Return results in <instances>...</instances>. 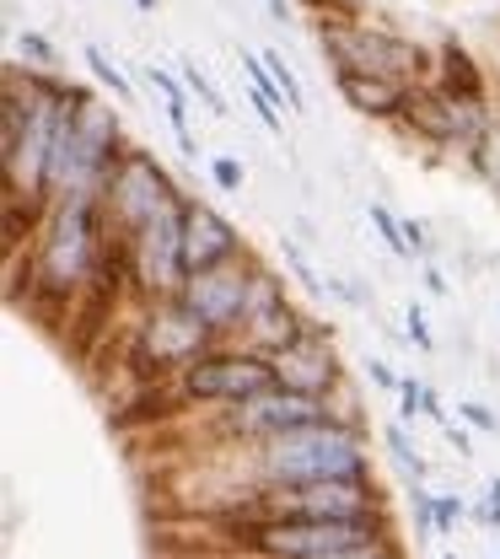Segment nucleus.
I'll use <instances>...</instances> for the list:
<instances>
[{
  "mask_svg": "<svg viewBox=\"0 0 500 559\" xmlns=\"http://www.w3.org/2000/svg\"><path fill=\"white\" fill-rule=\"evenodd\" d=\"M301 329H307V323H301V312L286 301V285L270 275V270H259V275H253V296H248V312H242L248 345L264 349V355H275V349L290 345Z\"/></svg>",
  "mask_w": 500,
  "mask_h": 559,
  "instance_id": "obj_15",
  "label": "nucleus"
},
{
  "mask_svg": "<svg viewBox=\"0 0 500 559\" xmlns=\"http://www.w3.org/2000/svg\"><path fill=\"white\" fill-rule=\"evenodd\" d=\"M286 264H290V270H296V280H307V285H312V290H318V285H323V280L312 275V264H307V259H301V248H296V242H286Z\"/></svg>",
  "mask_w": 500,
  "mask_h": 559,
  "instance_id": "obj_31",
  "label": "nucleus"
},
{
  "mask_svg": "<svg viewBox=\"0 0 500 559\" xmlns=\"http://www.w3.org/2000/svg\"><path fill=\"white\" fill-rule=\"evenodd\" d=\"M103 194H71L49 205V226L38 237V285L49 296H71L81 280H92L103 270Z\"/></svg>",
  "mask_w": 500,
  "mask_h": 559,
  "instance_id": "obj_3",
  "label": "nucleus"
},
{
  "mask_svg": "<svg viewBox=\"0 0 500 559\" xmlns=\"http://www.w3.org/2000/svg\"><path fill=\"white\" fill-rule=\"evenodd\" d=\"M329 399H312V393H296V388H264L242 404H226L221 415V430L231 441H270V436H286V430H301V425H318L329 419Z\"/></svg>",
  "mask_w": 500,
  "mask_h": 559,
  "instance_id": "obj_12",
  "label": "nucleus"
},
{
  "mask_svg": "<svg viewBox=\"0 0 500 559\" xmlns=\"http://www.w3.org/2000/svg\"><path fill=\"white\" fill-rule=\"evenodd\" d=\"M215 340H221V334H215L183 296H162V301L145 312L135 355H141L145 371H183V366L200 360Z\"/></svg>",
  "mask_w": 500,
  "mask_h": 559,
  "instance_id": "obj_10",
  "label": "nucleus"
},
{
  "mask_svg": "<svg viewBox=\"0 0 500 559\" xmlns=\"http://www.w3.org/2000/svg\"><path fill=\"white\" fill-rule=\"evenodd\" d=\"M135 5H141V11H156V5H162V0H135Z\"/></svg>",
  "mask_w": 500,
  "mask_h": 559,
  "instance_id": "obj_38",
  "label": "nucleus"
},
{
  "mask_svg": "<svg viewBox=\"0 0 500 559\" xmlns=\"http://www.w3.org/2000/svg\"><path fill=\"white\" fill-rule=\"evenodd\" d=\"M264 5H270V16H275V22H290V5H286V0H264Z\"/></svg>",
  "mask_w": 500,
  "mask_h": 559,
  "instance_id": "obj_36",
  "label": "nucleus"
},
{
  "mask_svg": "<svg viewBox=\"0 0 500 559\" xmlns=\"http://www.w3.org/2000/svg\"><path fill=\"white\" fill-rule=\"evenodd\" d=\"M183 205V194H178V183L167 178V167L151 156V151H124L119 156V167H114V178H108V189H103V210H108V221L124 231V237H135L145 221H156L162 210Z\"/></svg>",
  "mask_w": 500,
  "mask_h": 559,
  "instance_id": "obj_9",
  "label": "nucleus"
},
{
  "mask_svg": "<svg viewBox=\"0 0 500 559\" xmlns=\"http://www.w3.org/2000/svg\"><path fill=\"white\" fill-rule=\"evenodd\" d=\"M457 419H463V425H474V430H496V425H500L485 404H457Z\"/></svg>",
  "mask_w": 500,
  "mask_h": 559,
  "instance_id": "obj_30",
  "label": "nucleus"
},
{
  "mask_svg": "<svg viewBox=\"0 0 500 559\" xmlns=\"http://www.w3.org/2000/svg\"><path fill=\"white\" fill-rule=\"evenodd\" d=\"M318 559H404V555H398V544L382 533V538H371V544H356V549H334V555H318Z\"/></svg>",
  "mask_w": 500,
  "mask_h": 559,
  "instance_id": "obj_23",
  "label": "nucleus"
},
{
  "mask_svg": "<svg viewBox=\"0 0 500 559\" xmlns=\"http://www.w3.org/2000/svg\"><path fill=\"white\" fill-rule=\"evenodd\" d=\"M22 60H33V70H55L60 66V55H55V44H49L44 33H22Z\"/></svg>",
  "mask_w": 500,
  "mask_h": 559,
  "instance_id": "obj_24",
  "label": "nucleus"
},
{
  "mask_svg": "<svg viewBox=\"0 0 500 559\" xmlns=\"http://www.w3.org/2000/svg\"><path fill=\"white\" fill-rule=\"evenodd\" d=\"M334 86L340 97L366 114V119H398L404 114V97H409V81H393V75H371V70H334Z\"/></svg>",
  "mask_w": 500,
  "mask_h": 559,
  "instance_id": "obj_17",
  "label": "nucleus"
},
{
  "mask_svg": "<svg viewBox=\"0 0 500 559\" xmlns=\"http://www.w3.org/2000/svg\"><path fill=\"white\" fill-rule=\"evenodd\" d=\"M398 119H404L420 140H430V145L468 151V156H474V151L485 145V135H490L479 97H463V92H452V86H441V81H415Z\"/></svg>",
  "mask_w": 500,
  "mask_h": 559,
  "instance_id": "obj_6",
  "label": "nucleus"
},
{
  "mask_svg": "<svg viewBox=\"0 0 500 559\" xmlns=\"http://www.w3.org/2000/svg\"><path fill=\"white\" fill-rule=\"evenodd\" d=\"M86 66H92V75H97L103 86H114V97H119V103H130V97H135V92H130V81H124V70L114 66L97 44H86Z\"/></svg>",
  "mask_w": 500,
  "mask_h": 559,
  "instance_id": "obj_20",
  "label": "nucleus"
},
{
  "mask_svg": "<svg viewBox=\"0 0 500 559\" xmlns=\"http://www.w3.org/2000/svg\"><path fill=\"white\" fill-rule=\"evenodd\" d=\"M426 290H430V296H447V280L436 275V270H426Z\"/></svg>",
  "mask_w": 500,
  "mask_h": 559,
  "instance_id": "obj_35",
  "label": "nucleus"
},
{
  "mask_svg": "<svg viewBox=\"0 0 500 559\" xmlns=\"http://www.w3.org/2000/svg\"><path fill=\"white\" fill-rule=\"evenodd\" d=\"M178 75H183V86H189V92H194V97L211 108L215 119H226V103H221V92L211 86V75H205V70L194 66V60H183V66H178Z\"/></svg>",
  "mask_w": 500,
  "mask_h": 559,
  "instance_id": "obj_21",
  "label": "nucleus"
},
{
  "mask_svg": "<svg viewBox=\"0 0 500 559\" xmlns=\"http://www.w3.org/2000/svg\"><path fill=\"white\" fill-rule=\"evenodd\" d=\"M382 441H388V452H393V457L404 463V474H415V479L426 474V463H420V452L409 447V436H404V425H388V430H382Z\"/></svg>",
  "mask_w": 500,
  "mask_h": 559,
  "instance_id": "obj_22",
  "label": "nucleus"
},
{
  "mask_svg": "<svg viewBox=\"0 0 500 559\" xmlns=\"http://www.w3.org/2000/svg\"><path fill=\"white\" fill-rule=\"evenodd\" d=\"M307 5H312V11H334L340 0H307Z\"/></svg>",
  "mask_w": 500,
  "mask_h": 559,
  "instance_id": "obj_37",
  "label": "nucleus"
},
{
  "mask_svg": "<svg viewBox=\"0 0 500 559\" xmlns=\"http://www.w3.org/2000/svg\"><path fill=\"white\" fill-rule=\"evenodd\" d=\"M441 430H447V441L457 447V457H468V452H474V441H468V430H463L457 419H452V425H441Z\"/></svg>",
  "mask_w": 500,
  "mask_h": 559,
  "instance_id": "obj_33",
  "label": "nucleus"
},
{
  "mask_svg": "<svg viewBox=\"0 0 500 559\" xmlns=\"http://www.w3.org/2000/svg\"><path fill=\"white\" fill-rule=\"evenodd\" d=\"M463 495H436V533H447L452 522H463Z\"/></svg>",
  "mask_w": 500,
  "mask_h": 559,
  "instance_id": "obj_28",
  "label": "nucleus"
},
{
  "mask_svg": "<svg viewBox=\"0 0 500 559\" xmlns=\"http://www.w3.org/2000/svg\"><path fill=\"white\" fill-rule=\"evenodd\" d=\"M404 334H409V340H415V345H420V349H430V345H436V340H430V323H426V312H420L415 301H409V312H404Z\"/></svg>",
  "mask_w": 500,
  "mask_h": 559,
  "instance_id": "obj_29",
  "label": "nucleus"
},
{
  "mask_svg": "<svg viewBox=\"0 0 500 559\" xmlns=\"http://www.w3.org/2000/svg\"><path fill=\"white\" fill-rule=\"evenodd\" d=\"M275 377L281 388H296V393H312V399H329L340 388V355H334V340L323 329H301L290 345H281L275 355Z\"/></svg>",
  "mask_w": 500,
  "mask_h": 559,
  "instance_id": "obj_14",
  "label": "nucleus"
},
{
  "mask_svg": "<svg viewBox=\"0 0 500 559\" xmlns=\"http://www.w3.org/2000/svg\"><path fill=\"white\" fill-rule=\"evenodd\" d=\"M259 479L264 485H312V479H371L366 436L345 419H318L286 436L259 441Z\"/></svg>",
  "mask_w": 500,
  "mask_h": 559,
  "instance_id": "obj_1",
  "label": "nucleus"
},
{
  "mask_svg": "<svg viewBox=\"0 0 500 559\" xmlns=\"http://www.w3.org/2000/svg\"><path fill=\"white\" fill-rule=\"evenodd\" d=\"M237 253H242L237 226H231L215 205L189 200V210H183V264H189V275L215 270V264H226V259H237Z\"/></svg>",
  "mask_w": 500,
  "mask_h": 559,
  "instance_id": "obj_16",
  "label": "nucleus"
},
{
  "mask_svg": "<svg viewBox=\"0 0 500 559\" xmlns=\"http://www.w3.org/2000/svg\"><path fill=\"white\" fill-rule=\"evenodd\" d=\"M281 377H275V360L264 355V349H205L200 360H189L183 371H178V388H183V399H194V404H242V399H253V393H264V388H275Z\"/></svg>",
  "mask_w": 500,
  "mask_h": 559,
  "instance_id": "obj_8",
  "label": "nucleus"
},
{
  "mask_svg": "<svg viewBox=\"0 0 500 559\" xmlns=\"http://www.w3.org/2000/svg\"><path fill=\"white\" fill-rule=\"evenodd\" d=\"M366 377H371L377 388H388V393H398V382H404V377H393V366H388V360H371V366H366Z\"/></svg>",
  "mask_w": 500,
  "mask_h": 559,
  "instance_id": "obj_32",
  "label": "nucleus"
},
{
  "mask_svg": "<svg viewBox=\"0 0 500 559\" xmlns=\"http://www.w3.org/2000/svg\"><path fill=\"white\" fill-rule=\"evenodd\" d=\"M264 516H340L356 522L371 516L382 522V500L371 479H312V485H264L259 495Z\"/></svg>",
  "mask_w": 500,
  "mask_h": 559,
  "instance_id": "obj_11",
  "label": "nucleus"
},
{
  "mask_svg": "<svg viewBox=\"0 0 500 559\" xmlns=\"http://www.w3.org/2000/svg\"><path fill=\"white\" fill-rule=\"evenodd\" d=\"M253 275H259V264H248L237 253V259H226L215 270L189 275L178 296L211 323L215 334H226V329H242V312H248V296H253Z\"/></svg>",
  "mask_w": 500,
  "mask_h": 559,
  "instance_id": "obj_13",
  "label": "nucleus"
},
{
  "mask_svg": "<svg viewBox=\"0 0 500 559\" xmlns=\"http://www.w3.org/2000/svg\"><path fill=\"white\" fill-rule=\"evenodd\" d=\"M409 506H415V527H420V538H436V495L430 489H409Z\"/></svg>",
  "mask_w": 500,
  "mask_h": 559,
  "instance_id": "obj_25",
  "label": "nucleus"
},
{
  "mask_svg": "<svg viewBox=\"0 0 500 559\" xmlns=\"http://www.w3.org/2000/svg\"><path fill=\"white\" fill-rule=\"evenodd\" d=\"M441 86H452V92H463V97H479V103H485V75L474 70V60H468L457 44H447V49H441Z\"/></svg>",
  "mask_w": 500,
  "mask_h": 559,
  "instance_id": "obj_18",
  "label": "nucleus"
},
{
  "mask_svg": "<svg viewBox=\"0 0 500 559\" xmlns=\"http://www.w3.org/2000/svg\"><path fill=\"white\" fill-rule=\"evenodd\" d=\"M183 210L189 200L172 210H162L156 221H145L135 237H124V275L135 280L145 301H162V296H178L189 264H183Z\"/></svg>",
  "mask_w": 500,
  "mask_h": 559,
  "instance_id": "obj_7",
  "label": "nucleus"
},
{
  "mask_svg": "<svg viewBox=\"0 0 500 559\" xmlns=\"http://www.w3.org/2000/svg\"><path fill=\"white\" fill-rule=\"evenodd\" d=\"M441 559H457V555H441Z\"/></svg>",
  "mask_w": 500,
  "mask_h": 559,
  "instance_id": "obj_39",
  "label": "nucleus"
},
{
  "mask_svg": "<svg viewBox=\"0 0 500 559\" xmlns=\"http://www.w3.org/2000/svg\"><path fill=\"white\" fill-rule=\"evenodd\" d=\"M382 538V522L356 516V522H340V516H259L242 527V544L264 559H318L334 555V549H356Z\"/></svg>",
  "mask_w": 500,
  "mask_h": 559,
  "instance_id": "obj_4",
  "label": "nucleus"
},
{
  "mask_svg": "<svg viewBox=\"0 0 500 559\" xmlns=\"http://www.w3.org/2000/svg\"><path fill=\"white\" fill-rule=\"evenodd\" d=\"M426 382H415V377H404V382H398V404H404V409H398V415L404 419H415V415H426Z\"/></svg>",
  "mask_w": 500,
  "mask_h": 559,
  "instance_id": "obj_27",
  "label": "nucleus"
},
{
  "mask_svg": "<svg viewBox=\"0 0 500 559\" xmlns=\"http://www.w3.org/2000/svg\"><path fill=\"white\" fill-rule=\"evenodd\" d=\"M124 151L130 145L119 140V114L81 92L60 124V145L49 162V205L71 200V194H103Z\"/></svg>",
  "mask_w": 500,
  "mask_h": 559,
  "instance_id": "obj_2",
  "label": "nucleus"
},
{
  "mask_svg": "<svg viewBox=\"0 0 500 559\" xmlns=\"http://www.w3.org/2000/svg\"><path fill=\"white\" fill-rule=\"evenodd\" d=\"M366 215H371V226L382 231V242H388L398 259H415V248H409V237H404V221H398L393 210H388V205H371Z\"/></svg>",
  "mask_w": 500,
  "mask_h": 559,
  "instance_id": "obj_19",
  "label": "nucleus"
},
{
  "mask_svg": "<svg viewBox=\"0 0 500 559\" xmlns=\"http://www.w3.org/2000/svg\"><path fill=\"white\" fill-rule=\"evenodd\" d=\"M479 522H496V527H500V479H490V500H485Z\"/></svg>",
  "mask_w": 500,
  "mask_h": 559,
  "instance_id": "obj_34",
  "label": "nucleus"
},
{
  "mask_svg": "<svg viewBox=\"0 0 500 559\" xmlns=\"http://www.w3.org/2000/svg\"><path fill=\"white\" fill-rule=\"evenodd\" d=\"M318 38H323V55L334 60V70H371V75H393V81H409L415 86L430 66V55L420 44L393 38V33L366 27V22H345V16L323 22Z\"/></svg>",
  "mask_w": 500,
  "mask_h": 559,
  "instance_id": "obj_5",
  "label": "nucleus"
},
{
  "mask_svg": "<svg viewBox=\"0 0 500 559\" xmlns=\"http://www.w3.org/2000/svg\"><path fill=\"white\" fill-rule=\"evenodd\" d=\"M211 178H215V189L237 194V189H242V162H237V156H215V162H211Z\"/></svg>",
  "mask_w": 500,
  "mask_h": 559,
  "instance_id": "obj_26",
  "label": "nucleus"
}]
</instances>
